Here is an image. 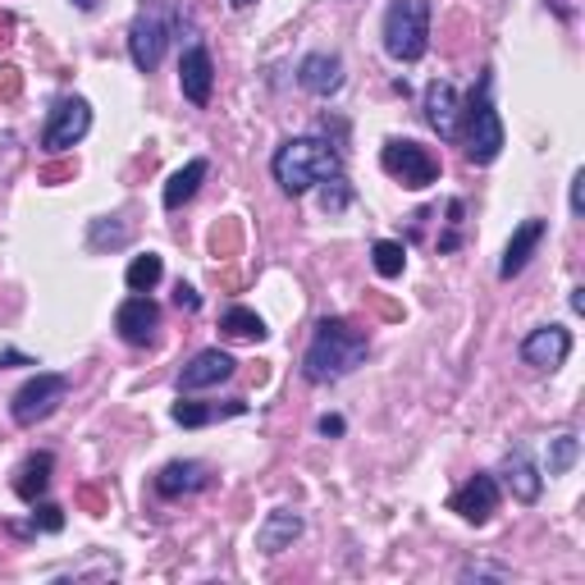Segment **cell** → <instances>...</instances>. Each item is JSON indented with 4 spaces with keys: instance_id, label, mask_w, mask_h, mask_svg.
<instances>
[{
    "instance_id": "obj_10",
    "label": "cell",
    "mask_w": 585,
    "mask_h": 585,
    "mask_svg": "<svg viewBox=\"0 0 585 585\" xmlns=\"http://www.w3.org/2000/svg\"><path fill=\"white\" fill-rule=\"evenodd\" d=\"M114 330H120V339L133 347H151L155 330H161V306H155L147 293H133L129 302H120V311H114Z\"/></svg>"
},
{
    "instance_id": "obj_23",
    "label": "cell",
    "mask_w": 585,
    "mask_h": 585,
    "mask_svg": "<svg viewBox=\"0 0 585 585\" xmlns=\"http://www.w3.org/2000/svg\"><path fill=\"white\" fill-rule=\"evenodd\" d=\"M220 330L229 334V339H248V343H261L270 330H265V321L256 316V311H248V306H229L224 316H220Z\"/></svg>"
},
{
    "instance_id": "obj_11",
    "label": "cell",
    "mask_w": 585,
    "mask_h": 585,
    "mask_svg": "<svg viewBox=\"0 0 585 585\" xmlns=\"http://www.w3.org/2000/svg\"><path fill=\"white\" fill-rule=\"evenodd\" d=\"M572 357V330L563 325H539L522 339V362L535 371H558Z\"/></svg>"
},
{
    "instance_id": "obj_35",
    "label": "cell",
    "mask_w": 585,
    "mask_h": 585,
    "mask_svg": "<svg viewBox=\"0 0 585 585\" xmlns=\"http://www.w3.org/2000/svg\"><path fill=\"white\" fill-rule=\"evenodd\" d=\"M572 311H585V289H572Z\"/></svg>"
},
{
    "instance_id": "obj_19",
    "label": "cell",
    "mask_w": 585,
    "mask_h": 585,
    "mask_svg": "<svg viewBox=\"0 0 585 585\" xmlns=\"http://www.w3.org/2000/svg\"><path fill=\"white\" fill-rule=\"evenodd\" d=\"M51 472H56V457L51 453H32V457H23V466L14 472V494L28 503L37 498H47V490H51Z\"/></svg>"
},
{
    "instance_id": "obj_6",
    "label": "cell",
    "mask_w": 585,
    "mask_h": 585,
    "mask_svg": "<svg viewBox=\"0 0 585 585\" xmlns=\"http://www.w3.org/2000/svg\"><path fill=\"white\" fill-rule=\"evenodd\" d=\"M64 394H69V375L37 371V375L19 389V394L10 399V416H14V425H37V421L56 416L60 403H64Z\"/></svg>"
},
{
    "instance_id": "obj_8",
    "label": "cell",
    "mask_w": 585,
    "mask_h": 585,
    "mask_svg": "<svg viewBox=\"0 0 585 585\" xmlns=\"http://www.w3.org/2000/svg\"><path fill=\"white\" fill-rule=\"evenodd\" d=\"M88 133H92V105L83 97H60L56 110H51V120H47V129H42V147L51 155H60V151L78 147Z\"/></svg>"
},
{
    "instance_id": "obj_2",
    "label": "cell",
    "mask_w": 585,
    "mask_h": 585,
    "mask_svg": "<svg viewBox=\"0 0 585 585\" xmlns=\"http://www.w3.org/2000/svg\"><path fill=\"white\" fill-rule=\"evenodd\" d=\"M270 174H275V183L289 192V198H302V192L325 183L330 174H339V147L325 138H311V133L289 138L275 147V155H270Z\"/></svg>"
},
{
    "instance_id": "obj_33",
    "label": "cell",
    "mask_w": 585,
    "mask_h": 585,
    "mask_svg": "<svg viewBox=\"0 0 585 585\" xmlns=\"http://www.w3.org/2000/svg\"><path fill=\"white\" fill-rule=\"evenodd\" d=\"M6 366H37L32 357H19V353H0V371H6Z\"/></svg>"
},
{
    "instance_id": "obj_5",
    "label": "cell",
    "mask_w": 585,
    "mask_h": 585,
    "mask_svg": "<svg viewBox=\"0 0 585 585\" xmlns=\"http://www.w3.org/2000/svg\"><path fill=\"white\" fill-rule=\"evenodd\" d=\"M462 120H466V161H472V165H494L498 151H503V120H498V110L490 101V73L481 78V88L466 97Z\"/></svg>"
},
{
    "instance_id": "obj_20",
    "label": "cell",
    "mask_w": 585,
    "mask_h": 585,
    "mask_svg": "<svg viewBox=\"0 0 585 585\" xmlns=\"http://www.w3.org/2000/svg\"><path fill=\"white\" fill-rule=\"evenodd\" d=\"M503 481H508V490H513L522 503H535L539 490H544V481H539V472H535V462H531L526 448H513L508 457H503Z\"/></svg>"
},
{
    "instance_id": "obj_24",
    "label": "cell",
    "mask_w": 585,
    "mask_h": 585,
    "mask_svg": "<svg viewBox=\"0 0 585 585\" xmlns=\"http://www.w3.org/2000/svg\"><path fill=\"white\" fill-rule=\"evenodd\" d=\"M161 275H165V261L155 252H147V256H133L124 284H129V293H151L155 284H161Z\"/></svg>"
},
{
    "instance_id": "obj_34",
    "label": "cell",
    "mask_w": 585,
    "mask_h": 585,
    "mask_svg": "<svg viewBox=\"0 0 585 585\" xmlns=\"http://www.w3.org/2000/svg\"><path fill=\"white\" fill-rule=\"evenodd\" d=\"M14 73H19V69H10V64H0V92H14Z\"/></svg>"
},
{
    "instance_id": "obj_22",
    "label": "cell",
    "mask_w": 585,
    "mask_h": 585,
    "mask_svg": "<svg viewBox=\"0 0 585 585\" xmlns=\"http://www.w3.org/2000/svg\"><path fill=\"white\" fill-rule=\"evenodd\" d=\"M248 412V403H239V399H233V403H224V407H215V403H174V421L179 425H188V431H198V425H211L215 416H243Z\"/></svg>"
},
{
    "instance_id": "obj_36",
    "label": "cell",
    "mask_w": 585,
    "mask_h": 585,
    "mask_svg": "<svg viewBox=\"0 0 585 585\" xmlns=\"http://www.w3.org/2000/svg\"><path fill=\"white\" fill-rule=\"evenodd\" d=\"M73 6H78V10H83V14H92V10L101 6V0H73Z\"/></svg>"
},
{
    "instance_id": "obj_17",
    "label": "cell",
    "mask_w": 585,
    "mask_h": 585,
    "mask_svg": "<svg viewBox=\"0 0 585 585\" xmlns=\"http://www.w3.org/2000/svg\"><path fill=\"white\" fill-rule=\"evenodd\" d=\"M233 371H239V362H233L229 353H220V347H202V353L179 371V389H183V394H198V389L224 384Z\"/></svg>"
},
{
    "instance_id": "obj_7",
    "label": "cell",
    "mask_w": 585,
    "mask_h": 585,
    "mask_svg": "<svg viewBox=\"0 0 585 585\" xmlns=\"http://www.w3.org/2000/svg\"><path fill=\"white\" fill-rule=\"evenodd\" d=\"M380 170L384 174H394L403 188H431L440 179V161L431 155V147H421L412 138H394V142H384L380 151Z\"/></svg>"
},
{
    "instance_id": "obj_9",
    "label": "cell",
    "mask_w": 585,
    "mask_h": 585,
    "mask_svg": "<svg viewBox=\"0 0 585 585\" xmlns=\"http://www.w3.org/2000/svg\"><path fill=\"white\" fill-rule=\"evenodd\" d=\"M498 481L490 476V472H476L472 481H466L453 498H448V508L462 517V522H472V526H485L494 513H498Z\"/></svg>"
},
{
    "instance_id": "obj_29",
    "label": "cell",
    "mask_w": 585,
    "mask_h": 585,
    "mask_svg": "<svg viewBox=\"0 0 585 585\" xmlns=\"http://www.w3.org/2000/svg\"><path fill=\"white\" fill-rule=\"evenodd\" d=\"M124 243H129V229H124L120 220H110V224L97 220V224H92V248H97V252H101V248H124Z\"/></svg>"
},
{
    "instance_id": "obj_27",
    "label": "cell",
    "mask_w": 585,
    "mask_h": 585,
    "mask_svg": "<svg viewBox=\"0 0 585 585\" xmlns=\"http://www.w3.org/2000/svg\"><path fill=\"white\" fill-rule=\"evenodd\" d=\"M353 206V183H347L343 174H330L325 183H321V211L325 215H339V211H347Z\"/></svg>"
},
{
    "instance_id": "obj_18",
    "label": "cell",
    "mask_w": 585,
    "mask_h": 585,
    "mask_svg": "<svg viewBox=\"0 0 585 585\" xmlns=\"http://www.w3.org/2000/svg\"><path fill=\"white\" fill-rule=\"evenodd\" d=\"M302 513H293V508H275V513H270L265 522H261V531H256V549L261 554H270V558H275V554H284V549H293V539L302 535Z\"/></svg>"
},
{
    "instance_id": "obj_31",
    "label": "cell",
    "mask_w": 585,
    "mask_h": 585,
    "mask_svg": "<svg viewBox=\"0 0 585 585\" xmlns=\"http://www.w3.org/2000/svg\"><path fill=\"white\" fill-rule=\"evenodd\" d=\"M174 302H179L183 311H198V306H202V297H198V289H188V284H179V289H174Z\"/></svg>"
},
{
    "instance_id": "obj_12",
    "label": "cell",
    "mask_w": 585,
    "mask_h": 585,
    "mask_svg": "<svg viewBox=\"0 0 585 585\" xmlns=\"http://www.w3.org/2000/svg\"><path fill=\"white\" fill-rule=\"evenodd\" d=\"M297 83H302V92L330 101V97L343 92V83H347L343 60H339L334 51H311V56H302V64H297Z\"/></svg>"
},
{
    "instance_id": "obj_30",
    "label": "cell",
    "mask_w": 585,
    "mask_h": 585,
    "mask_svg": "<svg viewBox=\"0 0 585 585\" xmlns=\"http://www.w3.org/2000/svg\"><path fill=\"white\" fill-rule=\"evenodd\" d=\"M572 215H585V170H576L572 179Z\"/></svg>"
},
{
    "instance_id": "obj_1",
    "label": "cell",
    "mask_w": 585,
    "mask_h": 585,
    "mask_svg": "<svg viewBox=\"0 0 585 585\" xmlns=\"http://www.w3.org/2000/svg\"><path fill=\"white\" fill-rule=\"evenodd\" d=\"M371 353V339L366 330H357L353 321H339V316H325L311 334L306 353H302V375L311 384H334L343 375H353Z\"/></svg>"
},
{
    "instance_id": "obj_37",
    "label": "cell",
    "mask_w": 585,
    "mask_h": 585,
    "mask_svg": "<svg viewBox=\"0 0 585 585\" xmlns=\"http://www.w3.org/2000/svg\"><path fill=\"white\" fill-rule=\"evenodd\" d=\"M229 6H233V10H248V6H252V0H229Z\"/></svg>"
},
{
    "instance_id": "obj_28",
    "label": "cell",
    "mask_w": 585,
    "mask_h": 585,
    "mask_svg": "<svg viewBox=\"0 0 585 585\" xmlns=\"http://www.w3.org/2000/svg\"><path fill=\"white\" fill-rule=\"evenodd\" d=\"M32 531H47V535L64 531V508H56V503H47V498H37L32 503Z\"/></svg>"
},
{
    "instance_id": "obj_14",
    "label": "cell",
    "mask_w": 585,
    "mask_h": 585,
    "mask_svg": "<svg viewBox=\"0 0 585 585\" xmlns=\"http://www.w3.org/2000/svg\"><path fill=\"white\" fill-rule=\"evenodd\" d=\"M211 485V466L206 462H192V457H179V462H165L155 472V494L161 498H183V494H202Z\"/></svg>"
},
{
    "instance_id": "obj_21",
    "label": "cell",
    "mask_w": 585,
    "mask_h": 585,
    "mask_svg": "<svg viewBox=\"0 0 585 585\" xmlns=\"http://www.w3.org/2000/svg\"><path fill=\"white\" fill-rule=\"evenodd\" d=\"M206 174H211V165L202 161H188L183 170H174V179L165 183V211H179V206H188L192 198H198V188L206 183Z\"/></svg>"
},
{
    "instance_id": "obj_25",
    "label": "cell",
    "mask_w": 585,
    "mask_h": 585,
    "mask_svg": "<svg viewBox=\"0 0 585 585\" xmlns=\"http://www.w3.org/2000/svg\"><path fill=\"white\" fill-rule=\"evenodd\" d=\"M371 256H375V275H380V280H399L403 265H407V248L394 243V239H380V243L371 248Z\"/></svg>"
},
{
    "instance_id": "obj_13",
    "label": "cell",
    "mask_w": 585,
    "mask_h": 585,
    "mask_svg": "<svg viewBox=\"0 0 585 585\" xmlns=\"http://www.w3.org/2000/svg\"><path fill=\"white\" fill-rule=\"evenodd\" d=\"M425 120H431V129L444 138V142H457L462 138V97L453 83H435L425 88Z\"/></svg>"
},
{
    "instance_id": "obj_16",
    "label": "cell",
    "mask_w": 585,
    "mask_h": 585,
    "mask_svg": "<svg viewBox=\"0 0 585 585\" xmlns=\"http://www.w3.org/2000/svg\"><path fill=\"white\" fill-rule=\"evenodd\" d=\"M179 88L192 105H206L211 101V88H215V60L206 47H188L179 56Z\"/></svg>"
},
{
    "instance_id": "obj_3",
    "label": "cell",
    "mask_w": 585,
    "mask_h": 585,
    "mask_svg": "<svg viewBox=\"0 0 585 585\" xmlns=\"http://www.w3.org/2000/svg\"><path fill=\"white\" fill-rule=\"evenodd\" d=\"M174 37H179V0H147L138 19L129 23V60L138 64V73L161 69Z\"/></svg>"
},
{
    "instance_id": "obj_32",
    "label": "cell",
    "mask_w": 585,
    "mask_h": 585,
    "mask_svg": "<svg viewBox=\"0 0 585 585\" xmlns=\"http://www.w3.org/2000/svg\"><path fill=\"white\" fill-rule=\"evenodd\" d=\"M321 435H343V416H321Z\"/></svg>"
},
{
    "instance_id": "obj_15",
    "label": "cell",
    "mask_w": 585,
    "mask_h": 585,
    "mask_svg": "<svg viewBox=\"0 0 585 585\" xmlns=\"http://www.w3.org/2000/svg\"><path fill=\"white\" fill-rule=\"evenodd\" d=\"M544 233H549V220H522L513 229V239H508L503 261H498V280H517L522 275V270L531 265V256H535V248L544 243Z\"/></svg>"
},
{
    "instance_id": "obj_26",
    "label": "cell",
    "mask_w": 585,
    "mask_h": 585,
    "mask_svg": "<svg viewBox=\"0 0 585 585\" xmlns=\"http://www.w3.org/2000/svg\"><path fill=\"white\" fill-rule=\"evenodd\" d=\"M576 457H581V440H576L572 431L554 435V440H549V476H567L572 466H576Z\"/></svg>"
},
{
    "instance_id": "obj_4",
    "label": "cell",
    "mask_w": 585,
    "mask_h": 585,
    "mask_svg": "<svg viewBox=\"0 0 585 585\" xmlns=\"http://www.w3.org/2000/svg\"><path fill=\"white\" fill-rule=\"evenodd\" d=\"M380 37L399 64H416L431 51V0H389Z\"/></svg>"
}]
</instances>
